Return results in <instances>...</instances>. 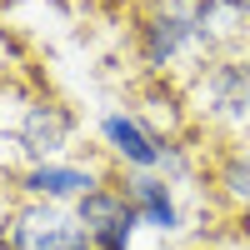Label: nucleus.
<instances>
[{
    "instance_id": "nucleus-1",
    "label": "nucleus",
    "mask_w": 250,
    "mask_h": 250,
    "mask_svg": "<svg viewBox=\"0 0 250 250\" xmlns=\"http://www.w3.org/2000/svg\"><path fill=\"white\" fill-rule=\"evenodd\" d=\"M80 115L75 105H65L60 95L30 85L20 75L0 80V170H30L80 150Z\"/></svg>"
},
{
    "instance_id": "nucleus-2",
    "label": "nucleus",
    "mask_w": 250,
    "mask_h": 250,
    "mask_svg": "<svg viewBox=\"0 0 250 250\" xmlns=\"http://www.w3.org/2000/svg\"><path fill=\"white\" fill-rule=\"evenodd\" d=\"M185 120H195L215 145L250 140V50L210 55L180 80Z\"/></svg>"
},
{
    "instance_id": "nucleus-3",
    "label": "nucleus",
    "mask_w": 250,
    "mask_h": 250,
    "mask_svg": "<svg viewBox=\"0 0 250 250\" xmlns=\"http://www.w3.org/2000/svg\"><path fill=\"white\" fill-rule=\"evenodd\" d=\"M130 40H135V60L155 80H185L200 60H210L195 20V0H140Z\"/></svg>"
},
{
    "instance_id": "nucleus-4",
    "label": "nucleus",
    "mask_w": 250,
    "mask_h": 250,
    "mask_svg": "<svg viewBox=\"0 0 250 250\" xmlns=\"http://www.w3.org/2000/svg\"><path fill=\"white\" fill-rule=\"evenodd\" d=\"M0 250H90L75 205L50 200H10L0 210Z\"/></svg>"
},
{
    "instance_id": "nucleus-5",
    "label": "nucleus",
    "mask_w": 250,
    "mask_h": 250,
    "mask_svg": "<svg viewBox=\"0 0 250 250\" xmlns=\"http://www.w3.org/2000/svg\"><path fill=\"white\" fill-rule=\"evenodd\" d=\"M105 180H110V165L95 150H70L60 160H45V165H30V170L5 175V185L20 200H50V205H80Z\"/></svg>"
},
{
    "instance_id": "nucleus-6",
    "label": "nucleus",
    "mask_w": 250,
    "mask_h": 250,
    "mask_svg": "<svg viewBox=\"0 0 250 250\" xmlns=\"http://www.w3.org/2000/svg\"><path fill=\"white\" fill-rule=\"evenodd\" d=\"M170 140L175 135H165L160 125H150L140 110H105L95 120L100 160H105L115 175H125V170H160Z\"/></svg>"
},
{
    "instance_id": "nucleus-7",
    "label": "nucleus",
    "mask_w": 250,
    "mask_h": 250,
    "mask_svg": "<svg viewBox=\"0 0 250 250\" xmlns=\"http://www.w3.org/2000/svg\"><path fill=\"white\" fill-rule=\"evenodd\" d=\"M75 215H80V225H85V235H90V250H135V240H140V215L130 210L115 170H110L105 185H95V190L75 205Z\"/></svg>"
},
{
    "instance_id": "nucleus-8",
    "label": "nucleus",
    "mask_w": 250,
    "mask_h": 250,
    "mask_svg": "<svg viewBox=\"0 0 250 250\" xmlns=\"http://www.w3.org/2000/svg\"><path fill=\"white\" fill-rule=\"evenodd\" d=\"M125 200H130V210L140 215V230H150L160 240H170L185 230V205H180V185L165 180L160 170H125L115 175Z\"/></svg>"
},
{
    "instance_id": "nucleus-9",
    "label": "nucleus",
    "mask_w": 250,
    "mask_h": 250,
    "mask_svg": "<svg viewBox=\"0 0 250 250\" xmlns=\"http://www.w3.org/2000/svg\"><path fill=\"white\" fill-rule=\"evenodd\" d=\"M195 20L210 55L250 45V0H195Z\"/></svg>"
},
{
    "instance_id": "nucleus-10",
    "label": "nucleus",
    "mask_w": 250,
    "mask_h": 250,
    "mask_svg": "<svg viewBox=\"0 0 250 250\" xmlns=\"http://www.w3.org/2000/svg\"><path fill=\"white\" fill-rule=\"evenodd\" d=\"M210 185H215V195L230 205V210L250 215V140H230V145L215 150Z\"/></svg>"
},
{
    "instance_id": "nucleus-11",
    "label": "nucleus",
    "mask_w": 250,
    "mask_h": 250,
    "mask_svg": "<svg viewBox=\"0 0 250 250\" xmlns=\"http://www.w3.org/2000/svg\"><path fill=\"white\" fill-rule=\"evenodd\" d=\"M10 55H15V40H10L5 30H0V80L10 75Z\"/></svg>"
}]
</instances>
